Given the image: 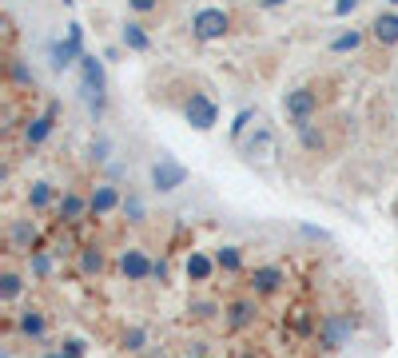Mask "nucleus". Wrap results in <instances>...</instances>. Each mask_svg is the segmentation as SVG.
Returning <instances> with one entry per match:
<instances>
[{"label": "nucleus", "mask_w": 398, "mask_h": 358, "mask_svg": "<svg viewBox=\"0 0 398 358\" xmlns=\"http://www.w3.org/2000/svg\"><path fill=\"white\" fill-rule=\"evenodd\" d=\"M283 108H287V115L295 120V128H302V124H311V115L318 112V92L315 88H295V92H287Z\"/></svg>", "instance_id": "obj_1"}, {"label": "nucleus", "mask_w": 398, "mask_h": 358, "mask_svg": "<svg viewBox=\"0 0 398 358\" xmlns=\"http://www.w3.org/2000/svg\"><path fill=\"white\" fill-rule=\"evenodd\" d=\"M191 28H195V36H199V40H219V36H227L231 20H227V12H223V8H199V12H195V20H191Z\"/></svg>", "instance_id": "obj_2"}, {"label": "nucleus", "mask_w": 398, "mask_h": 358, "mask_svg": "<svg viewBox=\"0 0 398 358\" xmlns=\"http://www.w3.org/2000/svg\"><path fill=\"white\" fill-rule=\"evenodd\" d=\"M350 319L347 314H323V326H318V346L323 350H338L343 342L350 339Z\"/></svg>", "instance_id": "obj_3"}, {"label": "nucleus", "mask_w": 398, "mask_h": 358, "mask_svg": "<svg viewBox=\"0 0 398 358\" xmlns=\"http://www.w3.org/2000/svg\"><path fill=\"white\" fill-rule=\"evenodd\" d=\"M80 72H84V88L92 92V112L104 108V64L96 60V56H80Z\"/></svg>", "instance_id": "obj_4"}, {"label": "nucleus", "mask_w": 398, "mask_h": 358, "mask_svg": "<svg viewBox=\"0 0 398 358\" xmlns=\"http://www.w3.org/2000/svg\"><path fill=\"white\" fill-rule=\"evenodd\" d=\"M183 179H188V167H179L175 160H159L152 167V183H156L159 191H175V187H183Z\"/></svg>", "instance_id": "obj_5"}, {"label": "nucleus", "mask_w": 398, "mask_h": 358, "mask_svg": "<svg viewBox=\"0 0 398 358\" xmlns=\"http://www.w3.org/2000/svg\"><path fill=\"white\" fill-rule=\"evenodd\" d=\"M120 271H124V275L132 279V283H143V279H147L152 271H156V263L147 259V255H143L140 247H127L124 255H120Z\"/></svg>", "instance_id": "obj_6"}, {"label": "nucleus", "mask_w": 398, "mask_h": 358, "mask_svg": "<svg viewBox=\"0 0 398 358\" xmlns=\"http://www.w3.org/2000/svg\"><path fill=\"white\" fill-rule=\"evenodd\" d=\"M215 115H219V108H215V104L203 96V92H191V100H188V120L195 124V128L207 131L211 124H215Z\"/></svg>", "instance_id": "obj_7"}, {"label": "nucleus", "mask_w": 398, "mask_h": 358, "mask_svg": "<svg viewBox=\"0 0 398 358\" xmlns=\"http://www.w3.org/2000/svg\"><path fill=\"white\" fill-rule=\"evenodd\" d=\"M283 283H287V271H283V267H275V263H267V267H255V275H251V287H255L259 294H275Z\"/></svg>", "instance_id": "obj_8"}, {"label": "nucleus", "mask_w": 398, "mask_h": 358, "mask_svg": "<svg viewBox=\"0 0 398 358\" xmlns=\"http://www.w3.org/2000/svg\"><path fill=\"white\" fill-rule=\"evenodd\" d=\"M88 203H92V211H96V215H111L116 207H120V203H124V199H120V191H116L111 183H100L92 196H88Z\"/></svg>", "instance_id": "obj_9"}, {"label": "nucleus", "mask_w": 398, "mask_h": 358, "mask_svg": "<svg viewBox=\"0 0 398 358\" xmlns=\"http://www.w3.org/2000/svg\"><path fill=\"white\" fill-rule=\"evenodd\" d=\"M32 247H36V227H32V223H12V227H8V251L28 255Z\"/></svg>", "instance_id": "obj_10"}, {"label": "nucleus", "mask_w": 398, "mask_h": 358, "mask_svg": "<svg viewBox=\"0 0 398 358\" xmlns=\"http://www.w3.org/2000/svg\"><path fill=\"white\" fill-rule=\"evenodd\" d=\"M247 156L259 163H271L275 156H279V144H275V135H271L267 128H259V135L251 140V147H247Z\"/></svg>", "instance_id": "obj_11"}, {"label": "nucleus", "mask_w": 398, "mask_h": 358, "mask_svg": "<svg viewBox=\"0 0 398 358\" xmlns=\"http://www.w3.org/2000/svg\"><path fill=\"white\" fill-rule=\"evenodd\" d=\"M255 314H259V307H255L251 299H235L227 307V323H231V330H243V326L255 323Z\"/></svg>", "instance_id": "obj_12"}, {"label": "nucleus", "mask_w": 398, "mask_h": 358, "mask_svg": "<svg viewBox=\"0 0 398 358\" xmlns=\"http://www.w3.org/2000/svg\"><path fill=\"white\" fill-rule=\"evenodd\" d=\"M370 32H374V40H379V44H398V17H395V12L379 17L374 24H370Z\"/></svg>", "instance_id": "obj_13"}, {"label": "nucleus", "mask_w": 398, "mask_h": 358, "mask_svg": "<svg viewBox=\"0 0 398 358\" xmlns=\"http://www.w3.org/2000/svg\"><path fill=\"white\" fill-rule=\"evenodd\" d=\"M88 211H92V203H88L84 196H64L60 199V215L68 219V223H80Z\"/></svg>", "instance_id": "obj_14"}, {"label": "nucleus", "mask_w": 398, "mask_h": 358, "mask_svg": "<svg viewBox=\"0 0 398 358\" xmlns=\"http://www.w3.org/2000/svg\"><path fill=\"white\" fill-rule=\"evenodd\" d=\"M211 271H215V263L207 259L203 251H191V259H188V275H191V283H207V279H211Z\"/></svg>", "instance_id": "obj_15"}, {"label": "nucleus", "mask_w": 398, "mask_h": 358, "mask_svg": "<svg viewBox=\"0 0 398 358\" xmlns=\"http://www.w3.org/2000/svg\"><path fill=\"white\" fill-rule=\"evenodd\" d=\"M20 330L24 335H32V339H44V330H48V319H44V310H24L20 314Z\"/></svg>", "instance_id": "obj_16"}, {"label": "nucleus", "mask_w": 398, "mask_h": 358, "mask_svg": "<svg viewBox=\"0 0 398 358\" xmlns=\"http://www.w3.org/2000/svg\"><path fill=\"white\" fill-rule=\"evenodd\" d=\"M80 56H84V52H80V44H76V40H64V44H52V64H56V68L76 64Z\"/></svg>", "instance_id": "obj_17"}, {"label": "nucleus", "mask_w": 398, "mask_h": 358, "mask_svg": "<svg viewBox=\"0 0 398 358\" xmlns=\"http://www.w3.org/2000/svg\"><path fill=\"white\" fill-rule=\"evenodd\" d=\"M124 44L132 52H147V48H152V40H147V32H143V24H124Z\"/></svg>", "instance_id": "obj_18"}, {"label": "nucleus", "mask_w": 398, "mask_h": 358, "mask_svg": "<svg viewBox=\"0 0 398 358\" xmlns=\"http://www.w3.org/2000/svg\"><path fill=\"white\" fill-rule=\"evenodd\" d=\"M48 131H52V112H48V115H36L24 135H28V144L36 147V144H44V140H48Z\"/></svg>", "instance_id": "obj_19"}, {"label": "nucleus", "mask_w": 398, "mask_h": 358, "mask_svg": "<svg viewBox=\"0 0 398 358\" xmlns=\"http://www.w3.org/2000/svg\"><path fill=\"white\" fill-rule=\"evenodd\" d=\"M215 267H219V271H239V267H243V251H239V247H219Z\"/></svg>", "instance_id": "obj_20"}, {"label": "nucleus", "mask_w": 398, "mask_h": 358, "mask_svg": "<svg viewBox=\"0 0 398 358\" xmlns=\"http://www.w3.org/2000/svg\"><path fill=\"white\" fill-rule=\"evenodd\" d=\"M359 44H363V32H354V28H350V32H343V36H334V44H331V52H354V48H359Z\"/></svg>", "instance_id": "obj_21"}, {"label": "nucleus", "mask_w": 398, "mask_h": 358, "mask_svg": "<svg viewBox=\"0 0 398 358\" xmlns=\"http://www.w3.org/2000/svg\"><path fill=\"white\" fill-rule=\"evenodd\" d=\"M28 203L32 207H48V203H52V187H48V183H32Z\"/></svg>", "instance_id": "obj_22"}, {"label": "nucleus", "mask_w": 398, "mask_h": 358, "mask_svg": "<svg viewBox=\"0 0 398 358\" xmlns=\"http://www.w3.org/2000/svg\"><path fill=\"white\" fill-rule=\"evenodd\" d=\"M84 271H88V275H100V271H104V255H100V251H96V247H88V251H84Z\"/></svg>", "instance_id": "obj_23"}, {"label": "nucleus", "mask_w": 398, "mask_h": 358, "mask_svg": "<svg viewBox=\"0 0 398 358\" xmlns=\"http://www.w3.org/2000/svg\"><path fill=\"white\" fill-rule=\"evenodd\" d=\"M124 211L132 215V223H140V219H143V203H140L136 196H127V199H124Z\"/></svg>", "instance_id": "obj_24"}, {"label": "nucleus", "mask_w": 398, "mask_h": 358, "mask_svg": "<svg viewBox=\"0 0 398 358\" xmlns=\"http://www.w3.org/2000/svg\"><path fill=\"white\" fill-rule=\"evenodd\" d=\"M32 271H36V275H48V271H52V259L40 255V251H32Z\"/></svg>", "instance_id": "obj_25"}, {"label": "nucleus", "mask_w": 398, "mask_h": 358, "mask_svg": "<svg viewBox=\"0 0 398 358\" xmlns=\"http://www.w3.org/2000/svg\"><path fill=\"white\" fill-rule=\"evenodd\" d=\"M16 294H20V279H16L12 271H8V275H4V299H8V303H12Z\"/></svg>", "instance_id": "obj_26"}, {"label": "nucleus", "mask_w": 398, "mask_h": 358, "mask_svg": "<svg viewBox=\"0 0 398 358\" xmlns=\"http://www.w3.org/2000/svg\"><path fill=\"white\" fill-rule=\"evenodd\" d=\"M127 8H132V12H156L159 0H127Z\"/></svg>", "instance_id": "obj_27"}, {"label": "nucleus", "mask_w": 398, "mask_h": 358, "mask_svg": "<svg viewBox=\"0 0 398 358\" xmlns=\"http://www.w3.org/2000/svg\"><path fill=\"white\" fill-rule=\"evenodd\" d=\"M124 346H127V350H140V346H143V330H136V326H132V330L124 335Z\"/></svg>", "instance_id": "obj_28"}, {"label": "nucleus", "mask_w": 398, "mask_h": 358, "mask_svg": "<svg viewBox=\"0 0 398 358\" xmlns=\"http://www.w3.org/2000/svg\"><path fill=\"white\" fill-rule=\"evenodd\" d=\"M363 0H334V17H347V12H354Z\"/></svg>", "instance_id": "obj_29"}, {"label": "nucleus", "mask_w": 398, "mask_h": 358, "mask_svg": "<svg viewBox=\"0 0 398 358\" xmlns=\"http://www.w3.org/2000/svg\"><path fill=\"white\" fill-rule=\"evenodd\" d=\"M251 108H247V112H239V120H235V128H231V131H235V135H243V128H247V124H251Z\"/></svg>", "instance_id": "obj_30"}, {"label": "nucleus", "mask_w": 398, "mask_h": 358, "mask_svg": "<svg viewBox=\"0 0 398 358\" xmlns=\"http://www.w3.org/2000/svg\"><path fill=\"white\" fill-rule=\"evenodd\" d=\"M64 350H68V358H80V355H84V342L68 339V342H64Z\"/></svg>", "instance_id": "obj_31"}, {"label": "nucleus", "mask_w": 398, "mask_h": 358, "mask_svg": "<svg viewBox=\"0 0 398 358\" xmlns=\"http://www.w3.org/2000/svg\"><path fill=\"white\" fill-rule=\"evenodd\" d=\"M275 4H283V0H263V8H275Z\"/></svg>", "instance_id": "obj_32"}, {"label": "nucleus", "mask_w": 398, "mask_h": 358, "mask_svg": "<svg viewBox=\"0 0 398 358\" xmlns=\"http://www.w3.org/2000/svg\"><path fill=\"white\" fill-rule=\"evenodd\" d=\"M48 358H68V355H48Z\"/></svg>", "instance_id": "obj_33"}, {"label": "nucleus", "mask_w": 398, "mask_h": 358, "mask_svg": "<svg viewBox=\"0 0 398 358\" xmlns=\"http://www.w3.org/2000/svg\"><path fill=\"white\" fill-rule=\"evenodd\" d=\"M64 4H72V0H64Z\"/></svg>", "instance_id": "obj_34"}]
</instances>
